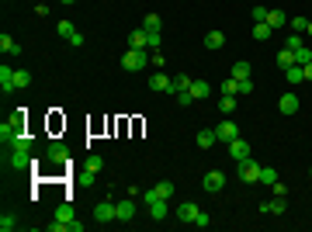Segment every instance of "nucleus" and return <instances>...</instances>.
Wrapping results in <instances>:
<instances>
[{
	"instance_id": "nucleus-1",
	"label": "nucleus",
	"mask_w": 312,
	"mask_h": 232,
	"mask_svg": "<svg viewBox=\"0 0 312 232\" xmlns=\"http://www.w3.org/2000/svg\"><path fill=\"white\" fill-rule=\"evenodd\" d=\"M146 49H128L125 56H122V70H128V73H139V70H146Z\"/></svg>"
},
{
	"instance_id": "nucleus-2",
	"label": "nucleus",
	"mask_w": 312,
	"mask_h": 232,
	"mask_svg": "<svg viewBox=\"0 0 312 232\" xmlns=\"http://www.w3.org/2000/svg\"><path fill=\"white\" fill-rule=\"evenodd\" d=\"M215 135H219V142H232V139H240V129H236V121L232 118H222L219 125H215Z\"/></svg>"
},
{
	"instance_id": "nucleus-3",
	"label": "nucleus",
	"mask_w": 312,
	"mask_h": 232,
	"mask_svg": "<svg viewBox=\"0 0 312 232\" xmlns=\"http://www.w3.org/2000/svg\"><path fill=\"white\" fill-rule=\"evenodd\" d=\"M201 187L208 191V194H219V191L226 187V174H222V170H208L205 180H201Z\"/></svg>"
},
{
	"instance_id": "nucleus-4",
	"label": "nucleus",
	"mask_w": 312,
	"mask_h": 232,
	"mask_svg": "<svg viewBox=\"0 0 312 232\" xmlns=\"http://www.w3.org/2000/svg\"><path fill=\"white\" fill-rule=\"evenodd\" d=\"M240 180L243 184H260V166H257V160H243L240 163Z\"/></svg>"
},
{
	"instance_id": "nucleus-5",
	"label": "nucleus",
	"mask_w": 312,
	"mask_h": 232,
	"mask_svg": "<svg viewBox=\"0 0 312 232\" xmlns=\"http://www.w3.org/2000/svg\"><path fill=\"white\" fill-rule=\"evenodd\" d=\"M229 160L232 163L250 160V142H246V139H232V142H229Z\"/></svg>"
},
{
	"instance_id": "nucleus-6",
	"label": "nucleus",
	"mask_w": 312,
	"mask_h": 232,
	"mask_svg": "<svg viewBox=\"0 0 312 232\" xmlns=\"http://www.w3.org/2000/svg\"><path fill=\"white\" fill-rule=\"evenodd\" d=\"M135 218V201L125 198V201H114V222H132Z\"/></svg>"
},
{
	"instance_id": "nucleus-7",
	"label": "nucleus",
	"mask_w": 312,
	"mask_h": 232,
	"mask_svg": "<svg viewBox=\"0 0 312 232\" xmlns=\"http://www.w3.org/2000/svg\"><path fill=\"white\" fill-rule=\"evenodd\" d=\"M198 212H201V208H198L194 201H184L181 208H177V222H191V225H194V218H198Z\"/></svg>"
},
{
	"instance_id": "nucleus-8",
	"label": "nucleus",
	"mask_w": 312,
	"mask_h": 232,
	"mask_svg": "<svg viewBox=\"0 0 312 232\" xmlns=\"http://www.w3.org/2000/svg\"><path fill=\"white\" fill-rule=\"evenodd\" d=\"M128 49H149V31L135 28L132 35H128Z\"/></svg>"
},
{
	"instance_id": "nucleus-9",
	"label": "nucleus",
	"mask_w": 312,
	"mask_h": 232,
	"mask_svg": "<svg viewBox=\"0 0 312 232\" xmlns=\"http://www.w3.org/2000/svg\"><path fill=\"white\" fill-rule=\"evenodd\" d=\"M278 108H281L284 115H295L298 108H302V101H298V94H281V101H278Z\"/></svg>"
},
{
	"instance_id": "nucleus-10",
	"label": "nucleus",
	"mask_w": 312,
	"mask_h": 232,
	"mask_svg": "<svg viewBox=\"0 0 312 232\" xmlns=\"http://www.w3.org/2000/svg\"><path fill=\"white\" fill-rule=\"evenodd\" d=\"M14 73H17V70H11V66H0V90H4V94L17 90V87H14Z\"/></svg>"
},
{
	"instance_id": "nucleus-11",
	"label": "nucleus",
	"mask_w": 312,
	"mask_h": 232,
	"mask_svg": "<svg viewBox=\"0 0 312 232\" xmlns=\"http://www.w3.org/2000/svg\"><path fill=\"white\" fill-rule=\"evenodd\" d=\"M94 222H114V204L111 201H101L94 208Z\"/></svg>"
},
{
	"instance_id": "nucleus-12",
	"label": "nucleus",
	"mask_w": 312,
	"mask_h": 232,
	"mask_svg": "<svg viewBox=\"0 0 312 232\" xmlns=\"http://www.w3.org/2000/svg\"><path fill=\"white\" fill-rule=\"evenodd\" d=\"M167 215H170V204H167V198H160V201H153V204H149V218L163 222Z\"/></svg>"
},
{
	"instance_id": "nucleus-13",
	"label": "nucleus",
	"mask_w": 312,
	"mask_h": 232,
	"mask_svg": "<svg viewBox=\"0 0 312 232\" xmlns=\"http://www.w3.org/2000/svg\"><path fill=\"white\" fill-rule=\"evenodd\" d=\"M284 198L281 194H274V201H267V204H260V212H264V215H284Z\"/></svg>"
},
{
	"instance_id": "nucleus-14",
	"label": "nucleus",
	"mask_w": 312,
	"mask_h": 232,
	"mask_svg": "<svg viewBox=\"0 0 312 232\" xmlns=\"http://www.w3.org/2000/svg\"><path fill=\"white\" fill-rule=\"evenodd\" d=\"M194 142H198V149H212V145L219 142V135H215V129H201Z\"/></svg>"
},
{
	"instance_id": "nucleus-15",
	"label": "nucleus",
	"mask_w": 312,
	"mask_h": 232,
	"mask_svg": "<svg viewBox=\"0 0 312 232\" xmlns=\"http://www.w3.org/2000/svg\"><path fill=\"white\" fill-rule=\"evenodd\" d=\"M191 97H194V101H205V97H212V87H208L205 80H191Z\"/></svg>"
},
{
	"instance_id": "nucleus-16",
	"label": "nucleus",
	"mask_w": 312,
	"mask_h": 232,
	"mask_svg": "<svg viewBox=\"0 0 312 232\" xmlns=\"http://www.w3.org/2000/svg\"><path fill=\"white\" fill-rule=\"evenodd\" d=\"M149 87H153V90H163V94H170V76H167V73H153V76H149Z\"/></svg>"
},
{
	"instance_id": "nucleus-17",
	"label": "nucleus",
	"mask_w": 312,
	"mask_h": 232,
	"mask_svg": "<svg viewBox=\"0 0 312 232\" xmlns=\"http://www.w3.org/2000/svg\"><path fill=\"white\" fill-rule=\"evenodd\" d=\"M222 45H226V35H222V31H208V35H205V49H222Z\"/></svg>"
},
{
	"instance_id": "nucleus-18",
	"label": "nucleus",
	"mask_w": 312,
	"mask_h": 232,
	"mask_svg": "<svg viewBox=\"0 0 312 232\" xmlns=\"http://www.w3.org/2000/svg\"><path fill=\"white\" fill-rule=\"evenodd\" d=\"M274 62H278V70H288V66H295V52H291V49H281V52L274 56Z\"/></svg>"
},
{
	"instance_id": "nucleus-19",
	"label": "nucleus",
	"mask_w": 312,
	"mask_h": 232,
	"mask_svg": "<svg viewBox=\"0 0 312 232\" xmlns=\"http://www.w3.org/2000/svg\"><path fill=\"white\" fill-rule=\"evenodd\" d=\"M270 31H274V28H270L267 21H254V38H257V42H267Z\"/></svg>"
},
{
	"instance_id": "nucleus-20",
	"label": "nucleus",
	"mask_w": 312,
	"mask_h": 232,
	"mask_svg": "<svg viewBox=\"0 0 312 232\" xmlns=\"http://www.w3.org/2000/svg\"><path fill=\"white\" fill-rule=\"evenodd\" d=\"M284 76H288V83H305V70H302V66H288V70H284Z\"/></svg>"
},
{
	"instance_id": "nucleus-21",
	"label": "nucleus",
	"mask_w": 312,
	"mask_h": 232,
	"mask_svg": "<svg viewBox=\"0 0 312 232\" xmlns=\"http://www.w3.org/2000/svg\"><path fill=\"white\" fill-rule=\"evenodd\" d=\"M177 90H191V76H184V73H177L170 80V94H177Z\"/></svg>"
},
{
	"instance_id": "nucleus-22",
	"label": "nucleus",
	"mask_w": 312,
	"mask_h": 232,
	"mask_svg": "<svg viewBox=\"0 0 312 232\" xmlns=\"http://www.w3.org/2000/svg\"><path fill=\"white\" fill-rule=\"evenodd\" d=\"M0 49H4V52H11V56H21V45H17L11 35H0Z\"/></svg>"
},
{
	"instance_id": "nucleus-23",
	"label": "nucleus",
	"mask_w": 312,
	"mask_h": 232,
	"mask_svg": "<svg viewBox=\"0 0 312 232\" xmlns=\"http://www.w3.org/2000/svg\"><path fill=\"white\" fill-rule=\"evenodd\" d=\"M260 184L274 187V184H278V170H274V166H260Z\"/></svg>"
},
{
	"instance_id": "nucleus-24",
	"label": "nucleus",
	"mask_w": 312,
	"mask_h": 232,
	"mask_svg": "<svg viewBox=\"0 0 312 232\" xmlns=\"http://www.w3.org/2000/svg\"><path fill=\"white\" fill-rule=\"evenodd\" d=\"M153 191H156V198H167V201H170L173 198V180H160Z\"/></svg>"
},
{
	"instance_id": "nucleus-25",
	"label": "nucleus",
	"mask_w": 312,
	"mask_h": 232,
	"mask_svg": "<svg viewBox=\"0 0 312 232\" xmlns=\"http://www.w3.org/2000/svg\"><path fill=\"white\" fill-rule=\"evenodd\" d=\"M56 31H59V38H66V42H70L73 35H76V25H73V21H59Z\"/></svg>"
},
{
	"instance_id": "nucleus-26",
	"label": "nucleus",
	"mask_w": 312,
	"mask_h": 232,
	"mask_svg": "<svg viewBox=\"0 0 312 232\" xmlns=\"http://www.w3.org/2000/svg\"><path fill=\"white\" fill-rule=\"evenodd\" d=\"M49 160H56V163H66V145L52 142V145H49Z\"/></svg>"
},
{
	"instance_id": "nucleus-27",
	"label": "nucleus",
	"mask_w": 312,
	"mask_h": 232,
	"mask_svg": "<svg viewBox=\"0 0 312 232\" xmlns=\"http://www.w3.org/2000/svg\"><path fill=\"white\" fill-rule=\"evenodd\" d=\"M302 45H305V35H295V31H291V35L284 38V49H291V52H298Z\"/></svg>"
},
{
	"instance_id": "nucleus-28",
	"label": "nucleus",
	"mask_w": 312,
	"mask_h": 232,
	"mask_svg": "<svg viewBox=\"0 0 312 232\" xmlns=\"http://www.w3.org/2000/svg\"><path fill=\"white\" fill-rule=\"evenodd\" d=\"M142 28H146V31H160V28H163V17H160V14H146Z\"/></svg>"
},
{
	"instance_id": "nucleus-29",
	"label": "nucleus",
	"mask_w": 312,
	"mask_h": 232,
	"mask_svg": "<svg viewBox=\"0 0 312 232\" xmlns=\"http://www.w3.org/2000/svg\"><path fill=\"white\" fill-rule=\"evenodd\" d=\"M56 218H59V222H73V204L63 201V204L56 208Z\"/></svg>"
},
{
	"instance_id": "nucleus-30",
	"label": "nucleus",
	"mask_w": 312,
	"mask_h": 232,
	"mask_svg": "<svg viewBox=\"0 0 312 232\" xmlns=\"http://www.w3.org/2000/svg\"><path fill=\"white\" fill-rule=\"evenodd\" d=\"M288 25H291V31H295V35H305V31H309V17H291Z\"/></svg>"
},
{
	"instance_id": "nucleus-31",
	"label": "nucleus",
	"mask_w": 312,
	"mask_h": 232,
	"mask_svg": "<svg viewBox=\"0 0 312 232\" xmlns=\"http://www.w3.org/2000/svg\"><path fill=\"white\" fill-rule=\"evenodd\" d=\"M232 76H236V80H246V76H250V62H232Z\"/></svg>"
},
{
	"instance_id": "nucleus-32",
	"label": "nucleus",
	"mask_w": 312,
	"mask_h": 232,
	"mask_svg": "<svg viewBox=\"0 0 312 232\" xmlns=\"http://www.w3.org/2000/svg\"><path fill=\"white\" fill-rule=\"evenodd\" d=\"M219 111H236V94H222V101H219Z\"/></svg>"
},
{
	"instance_id": "nucleus-33",
	"label": "nucleus",
	"mask_w": 312,
	"mask_h": 232,
	"mask_svg": "<svg viewBox=\"0 0 312 232\" xmlns=\"http://www.w3.org/2000/svg\"><path fill=\"white\" fill-rule=\"evenodd\" d=\"M101 163H104V160H101L98 153H90V156H87V163H84V166H87V174L94 177V174H98V170H101Z\"/></svg>"
},
{
	"instance_id": "nucleus-34",
	"label": "nucleus",
	"mask_w": 312,
	"mask_h": 232,
	"mask_svg": "<svg viewBox=\"0 0 312 232\" xmlns=\"http://www.w3.org/2000/svg\"><path fill=\"white\" fill-rule=\"evenodd\" d=\"M28 83H31V73H28V70H17V73H14V87H17V90H25Z\"/></svg>"
},
{
	"instance_id": "nucleus-35",
	"label": "nucleus",
	"mask_w": 312,
	"mask_h": 232,
	"mask_svg": "<svg viewBox=\"0 0 312 232\" xmlns=\"http://www.w3.org/2000/svg\"><path fill=\"white\" fill-rule=\"evenodd\" d=\"M295 62H298V66H305V62H312V49H309V45H302V49L295 52Z\"/></svg>"
},
{
	"instance_id": "nucleus-36",
	"label": "nucleus",
	"mask_w": 312,
	"mask_h": 232,
	"mask_svg": "<svg viewBox=\"0 0 312 232\" xmlns=\"http://www.w3.org/2000/svg\"><path fill=\"white\" fill-rule=\"evenodd\" d=\"M267 25L270 28H281L284 25V11H267Z\"/></svg>"
},
{
	"instance_id": "nucleus-37",
	"label": "nucleus",
	"mask_w": 312,
	"mask_h": 232,
	"mask_svg": "<svg viewBox=\"0 0 312 232\" xmlns=\"http://www.w3.org/2000/svg\"><path fill=\"white\" fill-rule=\"evenodd\" d=\"M222 94H240V80H236V76H229L226 83H222Z\"/></svg>"
},
{
	"instance_id": "nucleus-38",
	"label": "nucleus",
	"mask_w": 312,
	"mask_h": 232,
	"mask_svg": "<svg viewBox=\"0 0 312 232\" xmlns=\"http://www.w3.org/2000/svg\"><path fill=\"white\" fill-rule=\"evenodd\" d=\"M177 104H181V108H191V104H194L191 90H177Z\"/></svg>"
},
{
	"instance_id": "nucleus-39",
	"label": "nucleus",
	"mask_w": 312,
	"mask_h": 232,
	"mask_svg": "<svg viewBox=\"0 0 312 232\" xmlns=\"http://www.w3.org/2000/svg\"><path fill=\"white\" fill-rule=\"evenodd\" d=\"M14 225H17V222H14V218H11V215H4V218H0V232H11V229H14Z\"/></svg>"
},
{
	"instance_id": "nucleus-40",
	"label": "nucleus",
	"mask_w": 312,
	"mask_h": 232,
	"mask_svg": "<svg viewBox=\"0 0 312 232\" xmlns=\"http://www.w3.org/2000/svg\"><path fill=\"white\" fill-rule=\"evenodd\" d=\"M194 225H201V229H205V225H212V218H208V212H198V218H194Z\"/></svg>"
},
{
	"instance_id": "nucleus-41",
	"label": "nucleus",
	"mask_w": 312,
	"mask_h": 232,
	"mask_svg": "<svg viewBox=\"0 0 312 232\" xmlns=\"http://www.w3.org/2000/svg\"><path fill=\"white\" fill-rule=\"evenodd\" d=\"M254 21H267V7L257 4V7H254Z\"/></svg>"
},
{
	"instance_id": "nucleus-42",
	"label": "nucleus",
	"mask_w": 312,
	"mask_h": 232,
	"mask_svg": "<svg viewBox=\"0 0 312 232\" xmlns=\"http://www.w3.org/2000/svg\"><path fill=\"white\" fill-rule=\"evenodd\" d=\"M240 94H254V80H250V76L240 80Z\"/></svg>"
},
{
	"instance_id": "nucleus-43",
	"label": "nucleus",
	"mask_w": 312,
	"mask_h": 232,
	"mask_svg": "<svg viewBox=\"0 0 312 232\" xmlns=\"http://www.w3.org/2000/svg\"><path fill=\"white\" fill-rule=\"evenodd\" d=\"M87 42V38H84V31H76V35H73V38H70V45H73V49H80V45H84Z\"/></svg>"
},
{
	"instance_id": "nucleus-44",
	"label": "nucleus",
	"mask_w": 312,
	"mask_h": 232,
	"mask_svg": "<svg viewBox=\"0 0 312 232\" xmlns=\"http://www.w3.org/2000/svg\"><path fill=\"white\" fill-rule=\"evenodd\" d=\"M142 201H146V208H149V204L160 201V198H156V191H146V194H142Z\"/></svg>"
},
{
	"instance_id": "nucleus-45",
	"label": "nucleus",
	"mask_w": 312,
	"mask_h": 232,
	"mask_svg": "<svg viewBox=\"0 0 312 232\" xmlns=\"http://www.w3.org/2000/svg\"><path fill=\"white\" fill-rule=\"evenodd\" d=\"M149 59H153L156 66H163V62H167V56H163V52H160V49H156V52H153V56H149Z\"/></svg>"
},
{
	"instance_id": "nucleus-46",
	"label": "nucleus",
	"mask_w": 312,
	"mask_h": 232,
	"mask_svg": "<svg viewBox=\"0 0 312 232\" xmlns=\"http://www.w3.org/2000/svg\"><path fill=\"white\" fill-rule=\"evenodd\" d=\"M302 70H305V80H312V62H305Z\"/></svg>"
},
{
	"instance_id": "nucleus-47",
	"label": "nucleus",
	"mask_w": 312,
	"mask_h": 232,
	"mask_svg": "<svg viewBox=\"0 0 312 232\" xmlns=\"http://www.w3.org/2000/svg\"><path fill=\"white\" fill-rule=\"evenodd\" d=\"M305 35H309V38H312V21H309V31H305Z\"/></svg>"
},
{
	"instance_id": "nucleus-48",
	"label": "nucleus",
	"mask_w": 312,
	"mask_h": 232,
	"mask_svg": "<svg viewBox=\"0 0 312 232\" xmlns=\"http://www.w3.org/2000/svg\"><path fill=\"white\" fill-rule=\"evenodd\" d=\"M63 4H76V0H63Z\"/></svg>"
}]
</instances>
